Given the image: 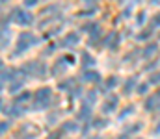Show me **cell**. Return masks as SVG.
<instances>
[{
	"mask_svg": "<svg viewBox=\"0 0 160 139\" xmlns=\"http://www.w3.org/2000/svg\"><path fill=\"white\" fill-rule=\"evenodd\" d=\"M88 139H101V137H97V136H93V137H88Z\"/></svg>",
	"mask_w": 160,
	"mask_h": 139,
	"instance_id": "obj_40",
	"label": "cell"
},
{
	"mask_svg": "<svg viewBox=\"0 0 160 139\" xmlns=\"http://www.w3.org/2000/svg\"><path fill=\"white\" fill-rule=\"evenodd\" d=\"M149 84H160V72H153L151 76H149Z\"/></svg>",
	"mask_w": 160,
	"mask_h": 139,
	"instance_id": "obj_31",
	"label": "cell"
},
{
	"mask_svg": "<svg viewBox=\"0 0 160 139\" xmlns=\"http://www.w3.org/2000/svg\"><path fill=\"white\" fill-rule=\"evenodd\" d=\"M136 111V108L134 106H128V108H125V109H121V113H119V121H125L128 115H132Z\"/></svg>",
	"mask_w": 160,
	"mask_h": 139,
	"instance_id": "obj_24",
	"label": "cell"
},
{
	"mask_svg": "<svg viewBox=\"0 0 160 139\" xmlns=\"http://www.w3.org/2000/svg\"><path fill=\"white\" fill-rule=\"evenodd\" d=\"M82 80H84V82H99L101 76H99L97 71H93V69H86V71L82 72Z\"/></svg>",
	"mask_w": 160,
	"mask_h": 139,
	"instance_id": "obj_16",
	"label": "cell"
},
{
	"mask_svg": "<svg viewBox=\"0 0 160 139\" xmlns=\"http://www.w3.org/2000/svg\"><path fill=\"white\" fill-rule=\"evenodd\" d=\"M118 84H119V78H118V76H110V78L104 82V87H106V89H114Z\"/></svg>",
	"mask_w": 160,
	"mask_h": 139,
	"instance_id": "obj_25",
	"label": "cell"
},
{
	"mask_svg": "<svg viewBox=\"0 0 160 139\" xmlns=\"http://www.w3.org/2000/svg\"><path fill=\"white\" fill-rule=\"evenodd\" d=\"M22 86H24V82H22L21 78H17L15 82H11V84H9V89H8V91H9V93H19L21 89H22Z\"/></svg>",
	"mask_w": 160,
	"mask_h": 139,
	"instance_id": "obj_22",
	"label": "cell"
},
{
	"mask_svg": "<svg viewBox=\"0 0 160 139\" xmlns=\"http://www.w3.org/2000/svg\"><path fill=\"white\" fill-rule=\"evenodd\" d=\"M38 43V37L32 34V32H22L21 35H19V39H17V50L13 52V56H19V54H22V52H26L30 46H34Z\"/></svg>",
	"mask_w": 160,
	"mask_h": 139,
	"instance_id": "obj_4",
	"label": "cell"
},
{
	"mask_svg": "<svg viewBox=\"0 0 160 139\" xmlns=\"http://www.w3.org/2000/svg\"><path fill=\"white\" fill-rule=\"evenodd\" d=\"M71 98H84V89L77 86V87L71 91Z\"/></svg>",
	"mask_w": 160,
	"mask_h": 139,
	"instance_id": "obj_28",
	"label": "cell"
},
{
	"mask_svg": "<svg viewBox=\"0 0 160 139\" xmlns=\"http://www.w3.org/2000/svg\"><path fill=\"white\" fill-rule=\"evenodd\" d=\"M38 2H39V0H26V2H24V4H26V6H28V7H32V6H36V4H38Z\"/></svg>",
	"mask_w": 160,
	"mask_h": 139,
	"instance_id": "obj_37",
	"label": "cell"
},
{
	"mask_svg": "<svg viewBox=\"0 0 160 139\" xmlns=\"http://www.w3.org/2000/svg\"><path fill=\"white\" fill-rule=\"evenodd\" d=\"M58 117H60V111H54V113H50V115L47 117L48 124H56V123H58Z\"/></svg>",
	"mask_w": 160,
	"mask_h": 139,
	"instance_id": "obj_30",
	"label": "cell"
},
{
	"mask_svg": "<svg viewBox=\"0 0 160 139\" xmlns=\"http://www.w3.org/2000/svg\"><path fill=\"white\" fill-rule=\"evenodd\" d=\"M157 52H158V45H157V43H149V45L142 50V58H143V59H151Z\"/></svg>",
	"mask_w": 160,
	"mask_h": 139,
	"instance_id": "obj_15",
	"label": "cell"
},
{
	"mask_svg": "<svg viewBox=\"0 0 160 139\" xmlns=\"http://www.w3.org/2000/svg\"><path fill=\"white\" fill-rule=\"evenodd\" d=\"M140 130H142V124H140V123L130 124V126H127V128H125V132H123V136H119V139H127L130 134H136V132H140Z\"/></svg>",
	"mask_w": 160,
	"mask_h": 139,
	"instance_id": "obj_19",
	"label": "cell"
},
{
	"mask_svg": "<svg viewBox=\"0 0 160 139\" xmlns=\"http://www.w3.org/2000/svg\"><path fill=\"white\" fill-rule=\"evenodd\" d=\"M147 89H149V84H147V82H145V84H138L136 93H138V95H147Z\"/></svg>",
	"mask_w": 160,
	"mask_h": 139,
	"instance_id": "obj_29",
	"label": "cell"
},
{
	"mask_svg": "<svg viewBox=\"0 0 160 139\" xmlns=\"http://www.w3.org/2000/svg\"><path fill=\"white\" fill-rule=\"evenodd\" d=\"M75 87H77V80H75V78H67V80H62V82L58 84V89H60V91L71 93Z\"/></svg>",
	"mask_w": 160,
	"mask_h": 139,
	"instance_id": "obj_14",
	"label": "cell"
},
{
	"mask_svg": "<svg viewBox=\"0 0 160 139\" xmlns=\"http://www.w3.org/2000/svg\"><path fill=\"white\" fill-rule=\"evenodd\" d=\"M4 115L9 117V119H17V117H22L24 115V108L21 104H9V106H4Z\"/></svg>",
	"mask_w": 160,
	"mask_h": 139,
	"instance_id": "obj_7",
	"label": "cell"
},
{
	"mask_svg": "<svg viewBox=\"0 0 160 139\" xmlns=\"http://www.w3.org/2000/svg\"><path fill=\"white\" fill-rule=\"evenodd\" d=\"M145 15H147L145 11H142V13H138V19H136V22H138V24H143V22L147 21V17H145Z\"/></svg>",
	"mask_w": 160,
	"mask_h": 139,
	"instance_id": "obj_32",
	"label": "cell"
},
{
	"mask_svg": "<svg viewBox=\"0 0 160 139\" xmlns=\"http://www.w3.org/2000/svg\"><path fill=\"white\" fill-rule=\"evenodd\" d=\"M95 100H97V89L84 95V104H88V106H93V104H95Z\"/></svg>",
	"mask_w": 160,
	"mask_h": 139,
	"instance_id": "obj_21",
	"label": "cell"
},
{
	"mask_svg": "<svg viewBox=\"0 0 160 139\" xmlns=\"http://www.w3.org/2000/svg\"><path fill=\"white\" fill-rule=\"evenodd\" d=\"M71 65H75V56L73 54H67V56H62L54 61V65L50 67V74L52 76H58V74H63Z\"/></svg>",
	"mask_w": 160,
	"mask_h": 139,
	"instance_id": "obj_3",
	"label": "cell"
},
{
	"mask_svg": "<svg viewBox=\"0 0 160 139\" xmlns=\"http://www.w3.org/2000/svg\"><path fill=\"white\" fill-rule=\"evenodd\" d=\"M121 43V35L116 32V30H112V32H108L104 37H102V43L101 46H106V48H110V50H116Z\"/></svg>",
	"mask_w": 160,
	"mask_h": 139,
	"instance_id": "obj_6",
	"label": "cell"
},
{
	"mask_svg": "<svg viewBox=\"0 0 160 139\" xmlns=\"http://www.w3.org/2000/svg\"><path fill=\"white\" fill-rule=\"evenodd\" d=\"M80 43V35L77 32H69L65 37H63V41H62V46H67V48H73V46H77Z\"/></svg>",
	"mask_w": 160,
	"mask_h": 139,
	"instance_id": "obj_11",
	"label": "cell"
},
{
	"mask_svg": "<svg viewBox=\"0 0 160 139\" xmlns=\"http://www.w3.org/2000/svg\"><path fill=\"white\" fill-rule=\"evenodd\" d=\"M54 98H52V89L50 87H41L38 89V93L34 95V109H45L48 106H54L52 104Z\"/></svg>",
	"mask_w": 160,
	"mask_h": 139,
	"instance_id": "obj_1",
	"label": "cell"
},
{
	"mask_svg": "<svg viewBox=\"0 0 160 139\" xmlns=\"http://www.w3.org/2000/svg\"><path fill=\"white\" fill-rule=\"evenodd\" d=\"M118 104H119V96H118V95H112V96H108L106 102L102 104V111H104V113H112V111L118 109Z\"/></svg>",
	"mask_w": 160,
	"mask_h": 139,
	"instance_id": "obj_9",
	"label": "cell"
},
{
	"mask_svg": "<svg viewBox=\"0 0 160 139\" xmlns=\"http://www.w3.org/2000/svg\"><path fill=\"white\" fill-rule=\"evenodd\" d=\"M91 126H93V128H97V130H102V128H106V126H108V119H102V117L93 119V121H91Z\"/></svg>",
	"mask_w": 160,
	"mask_h": 139,
	"instance_id": "obj_20",
	"label": "cell"
},
{
	"mask_svg": "<svg viewBox=\"0 0 160 139\" xmlns=\"http://www.w3.org/2000/svg\"><path fill=\"white\" fill-rule=\"evenodd\" d=\"M80 63H82L84 69H91V67L95 65V59H93V56H91L89 52H82V56H80Z\"/></svg>",
	"mask_w": 160,
	"mask_h": 139,
	"instance_id": "obj_17",
	"label": "cell"
},
{
	"mask_svg": "<svg viewBox=\"0 0 160 139\" xmlns=\"http://www.w3.org/2000/svg\"><path fill=\"white\" fill-rule=\"evenodd\" d=\"M77 119H78V121H82V123H88V121H91V119H93L91 106H88V104H82V108H80L78 113H77Z\"/></svg>",
	"mask_w": 160,
	"mask_h": 139,
	"instance_id": "obj_10",
	"label": "cell"
},
{
	"mask_svg": "<svg viewBox=\"0 0 160 139\" xmlns=\"http://www.w3.org/2000/svg\"><path fill=\"white\" fill-rule=\"evenodd\" d=\"M62 130H63V132H77V130H78V124H77L75 121H69V123H63Z\"/></svg>",
	"mask_w": 160,
	"mask_h": 139,
	"instance_id": "obj_23",
	"label": "cell"
},
{
	"mask_svg": "<svg viewBox=\"0 0 160 139\" xmlns=\"http://www.w3.org/2000/svg\"><path fill=\"white\" fill-rule=\"evenodd\" d=\"M15 69H11V67H2V84L6 86V82H15L17 80V76H15Z\"/></svg>",
	"mask_w": 160,
	"mask_h": 139,
	"instance_id": "obj_12",
	"label": "cell"
},
{
	"mask_svg": "<svg viewBox=\"0 0 160 139\" xmlns=\"http://www.w3.org/2000/svg\"><path fill=\"white\" fill-rule=\"evenodd\" d=\"M151 26H153V28H158V26H160V13L153 19V21H151Z\"/></svg>",
	"mask_w": 160,
	"mask_h": 139,
	"instance_id": "obj_33",
	"label": "cell"
},
{
	"mask_svg": "<svg viewBox=\"0 0 160 139\" xmlns=\"http://www.w3.org/2000/svg\"><path fill=\"white\" fill-rule=\"evenodd\" d=\"M38 132H39V128H36L34 124H24V126H21L17 137L19 139H34L38 136Z\"/></svg>",
	"mask_w": 160,
	"mask_h": 139,
	"instance_id": "obj_8",
	"label": "cell"
},
{
	"mask_svg": "<svg viewBox=\"0 0 160 139\" xmlns=\"http://www.w3.org/2000/svg\"><path fill=\"white\" fill-rule=\"evenodd\" d=\"M47 65L43 63V61H28V63H24V67L19 71L21 74H24V76H38V78H45L47 76Z\"/></svg>",
	"mask_w": 160,
	"mask_h": 139,
	"instance_id": "obj_2",
	"label": "cell"
},
{
	"mask_svg": "<svg viewBox=\"0 0 160 139\" xmlns=\"http://www.w3.org/2000/svg\"><path fill=\"white\" fill-rule=\"evenodd\" d=\"M136 139H142V137H136Z\"/></svg>",
	"mask_w": 160,
	"mask_h": 139,
	"instance_id": "obj_42",
	"label": "cell"
},
{
	"mask_svg": "<svg viewBox=\"0 0 160 139\" xmlns=\"http://www.w3.org/2000/svg\"><path fill=\"white\" fill-rule=\"evenodd\" d=\"M30 98H32V93L24 91V93H21V95H19V96L15 98V102H17V104H24V102H28Z\"/></svg>",
	"mask_w": 160,
	"mask_h": 139,
	"instance_id": "obj_26",
	"label": "cell"
},
{
	"mask_svg": "<svg viewBox=\"0 0 160 139\" xmlns=\"http://www.w3.org/2000/svg\"><path fill=\"white\" fill-rule=\"evenodd\" d=\"M116 139H119V137H116Z\"/></svg>",
	"mask_w": 160,
	"mask_h": 139,
	"instance_id": "obj_43",
	"label": "cell"
},
{
	"mask_svg": "<svg viewBox=\"0 0 160 139\" xmlns=\"http://www.w3.org/2000/svg\"><path fill=\"white\" fill-rule=\"evenodd\" d=\"M155 136H160V119L157 123V126H155Z\"/></svg>",
	"mask_w": 160,
	"mask_h": 139,
	"instance_id": "obj_38",
	"label": "cell"
},
{
	"mask_svg": "<svg viewBox=\"0 0 160 139\" xmlns=\"http://www.w3.org/2000/svg\"><path fill=\"white\" fill-rule=\"evenodd\" d=\"M47 139H62V132H52L50 136H47Z\"/></svg>",
	"mask_w": 160,
	"mask_h": 139,
	"instance_id": "obj_35",
	"label": "cell"
},
{
	"mask_svg": "<svg viewBox=\"0 0 160 139\" xmlns=\"http://www.w3.org/2000/svg\"><path fill=\"white\" fill-rule=\"evenodd\" d=\"M151 34H153V30H145V32L138 34V35H136V39H138V41H147V39L151 37Z\"/></svg>",
	"mask_w": 160,
	"mask_h": 139,
	"instance_id": "obj_27",
	"label": "cell"
},
{
	"mask_svg": "<svg viewBox=\"0 0 160 139\" xmlns=\"http://www.w3.org/2000/svg\"><path fill=\"white\" fill-rule=\"evenodd\" d=\"M9 126H11V124H9L8 121H4V123H2V134H6V132L9 130Z\"/></svg>",
	"mask_w": 160,
	"mask_h": 139,
	"instance_id": "obj_36",
	"label": "cell"
},
{
	"mask_svg": "<svg viewBox=\"0 0 160 139\" xmlns=\"http://www.w3.org/2000/svg\"><path fill=\"white\" fill-rule=\"evenodd\" d=\"M151 2H153V4H160V0H151Z\"/></svg>",
	"mask_w": 160,
	"mask_h": 139,
	"instance_id": "obj_39",
	"label": "cell"
},
{
	"mask_svg": "<svg viewBox=\"0 0 160 139\" xmlns=\"http://www.w3.org/2000/svg\"><path fill=\"white\" fill-rule=\"evenodd\" d=\"M91 13H95V9H84L80 11V17H91Z\"/></svg>",
	"mask_w": 160,
	"mask_h": 139,
	"instance_id": "obj_34",
	"label": "cell"
},
{
	"mask_svg": "<svg viewBox=\"0 0 160 139\" xmlns=\"http://www.w3.org/2000/svg\"><path fill=\"white\" fill-rule=\"evenodd\" d=\"M11 17L17 21V24H21V26H30L32 22H34V15L32 13H28V11H22V9H13L11 11Z\"/></svg>",
	"mask_w": 160,
	"mask_h": 139,
	"instance_id": "obj_5",
	"label": "cell"
},
{
	"mask_svg": "<svg viewBox=\"0 0 160 139\" xmlns=\"http://www.w3.org/2000/svg\"><path fill=\"white\" fill-rule=\"evenodd\" d=\"M138 87V76H130L125 84H123V95H130Z\"/></svg>",
	"mask_w": 160,
	"mask_h": 139,
	"instance_id": "obj_13",
	"label": "cell"
},
{
	"mask_svg": "<svg viewBox=\"0 0 160 139\" xmlns=\"http://www.w3.org/2000/svg\"><path fill=\"white\" fill-rule=\"evenodd\" d=\"M158 102H160V96H158V95H151V96H147V100H145L143 108H145L147 111H153V109L158 106Z\"/></svg>",
	"mask_w": 160,
	"mask_h": 139,
	"instance_id": "obj_18",
	"label": "cell"
},
{
	"mask_svg": "<svg viewBox=\"0 0 160 139\" xmlns=\"http://www.w3.org/2000/svg\"><path fill=\"white\" fill-rule=\"evenodd\" d=\"M157 95H158V96H160V89H158V91H157Z\"/></svg>",
	"mask_w": 160,
	"mask_h": 139,
	"instance_id": "obj_41",
	"label": "cell"
}]
</instances>
